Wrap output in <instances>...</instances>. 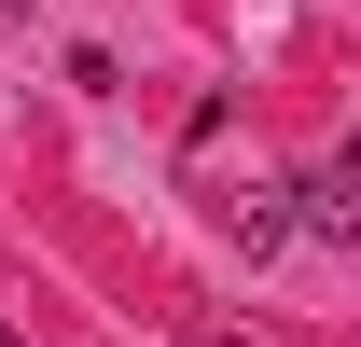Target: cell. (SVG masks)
<instances>
[{"mask_svg":"<svg viewBox=\"0 0 361 347\" xmlns=\"http://www.w3.org/2000/svg\"><path fill=\"white\" fill-rule=\"evenodd\" d=\"M292 222H306V209H292V181H236V195H223V236H236L250 264H264L278 236H292Z\"/></svg>","mask_w":361,"mask_h":347,"instance_id":"cell-1","label":"cell"},{"mask_svg":"<svg viewBox=\"0 0 361 347\" xmlns=\"http://www.w3.org/2000/svg\"><path fill=\"white\" fill-rule=\"evenodd\" d=\"M306 236H319V250H361V195H348V181H334V195L306 209Z\"/></svg>","mask_w":361,"mask_h":347,"instance_id":"cell-2","label":"cell"},{"mask_svg":"<svg viewBox=\"0 0 361 347\" xmlns=\"http://www.w3.org/2000/svg\"><path fill=\"white\" fill-rule=\"evenodd\" d=\"M334 181H348V195H361V126H348V153H334Z\"/></svg>","mask_w":361,"mask_h":347,"instance_id":"cell-3","label":"cell"},{"mask_svg":"<svg viewBox=\"0 0 361 347\" xmlns=\"http://www.w3.org/2000/svg\"><path fill=\"white\" fill-rule=\"evenodd\" d=\"M195 347H250V334H195Z\"/></svg>","mask_w":361,"mask_h":347,"instance_id":"cell-4","label":"cell"},{"mask_svg":"<svg viewBox=\"0 0 361 347\" xmlns=\"http://www.w3.org/2000/svg\"><path fill=\"white\" fill-rule=\"evenodd\" d=\"M0 347H28V334H14V319H0Z\"/></svg>","mask_w":361,"mask_h":347,"instance_id":"cell-5","label":"cell"}]
</instances>
